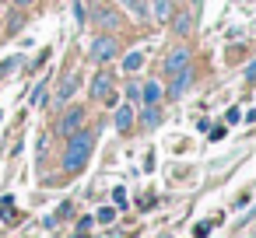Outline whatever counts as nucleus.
Returning <instances> with one entry per match:
<instances>
[{
  "mask_svg": "<svg viewBox=\"0 0 256 238\" xmlns=\"http://www.w3.org/2000/svg\"><path fill=\"white\" fill-rule=\"evenodd\" d=\"M92 151H95V133H88V130L67 133V144H64V172L67 175H78L88 165Z\"/></svg>",
  "mask_w": 256,
  "mask_h": 238,
  "instance_id": "nucleus-1",
  "label": "nucleus"
},
{
  "mask_svg": "<svg viewBox=\"0 0 256 238\" xmlns=\"http://www.w3.org/2000/svg\"><path fill=\"white\" fill-rule=\"evenodd\" d=\"M88 56H92L95 63H109L112 56H120V42H116L112 35H98V39H92Z\"/></svg>",
  "mask_w": 256,
  "mask_h": 238,
  "instance_id": "nucleus-2",
  "label": "nucleus"
},
{
  "mask_svg": "<svg viewBox=\"0 0 256 238\" xmlns=\"http://www.w3.org/2000/svg\"><path fill=\"white\" fill-rule=\"evenodd\" d=\"M92 25H98V28H106V32H116V28L123 25V18H120V11H112L109 4H95V7H92Z\"/></svg>",
  "mask_w": 256,
  "mask_h": 238,
  "instance_id": "nucleus-3",
  "label": "nucleus"
},
{
  "mask_svg": "<svg viewBox=\"0 0 256 238\" xmlns=\"http://www.w3.org/2000/svg\"><path fill=\"white\" fill-rule=\"evenodd\" d=\"M112 88H116V77H112V74H106V70H102V74H95V77H92V84H88V91H92V98H95V102H109V98H112Z\"/></svg>",
  "mask_w": 256,
  "mask_h": 238,
  "instance_id": "nucleus-4",
  "label": "nucleus"
},
{
  "mask_svg": "<svg viewBox=\"0 0 256 238\" xmlns=\"http://www.w3.org/2000/svg\"><path fill=\"white\" fill-rule=\"evenodd\" d=\"M190 88H193V70H190V63H186V67L172 70V84H168V95H172V98H182V95H186Z\"/></svg>",
  "mask_w": 256,
  "mask_h": 238,
  "instance_id": "nucleus-5",
  "label": "nucleus"
},
{
  "mask_svg": "<svg viewBox=\"0 0 256 238\" xmlns=\"http://www.w3.org/2000/svg\"><path fill=\"white\" fill-rule=\"evenodd\" d=\"M84 116H88V112H84L81 105H74V109H67V116H64V119L56 123V133H60V137H67V133H74V130H81V123H84Z\"/></svg>",
  "mask_w": 256,
  "mask_h": 238,
  "instance_id": "nucleus-6",
  "label": "nucleus"
},
{
  "mask_svg": "<svg viewBox=\"0 0 256 238\" xmlns=\"http://www.w3.org/2000/svg\"><path fill=\"white\" fill-rule=\"evenodd\" d=\"M190 63V49H182V46H176L168 56H165V70L172 74V70H179V67H186Z\"/></svg>",
  "mask_w": 256,
  "mask_h": 238,
  "instance_id": "nucleus-7",
  "label": "nucleus"
},
{
  "mask_svg": "<svg viewBox=\"0 0 256 238\" xmlns=\"http://www.w3.org/2000/svg\"><path fill=\"white\" fill-rule=\"evenodd\" d=\"M112 123H116L120 133H130V126H134V109H130V105H120L116 116H112Z\"/></svg>",
  "mask_w": 256,
  "mask_h": 238,
  "instance_id": "nucleus-8",
  "label": "nucleus"
},
{
  "mask_svg": "<svg viewBox=\"0 0 256 238\" xmlns=\"http://www.w3.org/2000/svg\"><path fill=\"white\" fill-rule=\"evenodd\" d=\"M162 95H165V91H162V84H158V81H148V84L140 88L144 105H158V102H162Z\"/></svg>",
  "mask_w": 256,
  "mask_h": 238,
  "instance_id": "nucleus-9",
  "label": "nucleus"
},
{
  "mask_svg": "<svg viewBox=\"0 0 256 238\" xmlns=\"http://www.w3.org/2000/svg\"><path fill=\"white\" fill-rule=\"evenodd\" d=\"M168 25L179 32V35H190L193 32V14H186V11H179L176 18H168Z\"/></svg>",
  "mask_w": 256,
  "mask_h": 238,
  "instance_id": "nucleus-10",
  "label": "nucleus"
},
{
  "mask_svg": "<svg viewBox=\"0 0 256 238\" xmlns=\"http://www.w3.org/2000/svg\"><path fill=\"white\" fill-rule=\"evenodd\" d=\"M78 88H81V77H70L67 84H60V91H56V105H64V102H67Z\"/></svg>",
  "mask_w": 256,
  "mask_h": 238,
  "instance_id": "nucleus-11",
  "label": "nucleus"
},
{
  "mask_svg": "<svg viewBox=\"0 0 256 238\" xmlns=\"http://www.w3.org/2000/svg\"><path fill=\"white\" fill-rule=\"evenodd\" d=\"M140 123H144V126H158V123H162V109H158V105H144V109H140Z\"/></svg>",
  "mask_w": 256,
  "mask_h": 238,
  "instance_id": "nucleus-12",
  "label": "nucleus"
},
{
  "mask_svg": "<svg viewBox=\"0 0 256 238\" xmlns=\"http://www.w3.org/2000/svg\"><path fill=\"white\" fill-rule=\"evenodd\" d=\"M154 18H158L162 25H168V18H172V0H154Z\"/></svg>",
  "mask_w": 256,
  "mask_h": 238,
  "instance_id": "nucleus-13",
  "label": "nucleus"
},
{
  "mask_svg": "<svg viewBox=\"0 0 256 238\" xmlns=\"http://www.w3.org/2000/svg\"><path fill=\"white\" fill-rule=\"evenodd\" d=\"M123 67H126V70H140V67H144V53H140V49L130 53V56L123 60Z\"/></svg>",
  "mask_w": 256,
  "mask_h": 238,
  "instance_id": "nucleus-14",
  "label": "nucleus"
},
{
  "mask_svg": "<svg viewBox=\"0 0 256 238\" xmlns=\"http://www.w3.org/2000/svg\"><path fill=\"white\" fill-rule=\"evenodd\" d=\"M22 25H25V18H22V14L14 11V14L8 18V35H18V32H22Z\"/></svg>",
  "mask_w": 256,
  "mask_h": 238,
  "instance_id": "nucleus-15",
  "label": "nucleus"
},
{
  "mask_svg": "<svg viewBox=\"0 0 256 238\" xmlns=\"http://www.w3.org/2000/svg\"><path fill=\"white\" fill-rule=\"evenodd\" d=\"M120 4H126L137 18H148V7H144V0H120Z\"/></svg>",
  "mask_w": 256,
  "mask_h": 238,
  "instance_id": "nucleus-16",
  "label": "nucleus"
},
{
  "mask_svg": "<svg viewBox=\"0 0 256 238\" xmlns=\"http://www.w3.org/2000/svg\"><path fill=\"white\" fill-rule=\"evenodd\" d=\"M112 207L126 210V189H123V186H116V189H112Z\"/></svg>",
  "mask_w": 256,
  "mask_h": 238,
  "instance_id": "nucleus-17",
  "label": "nucleus"
},
{
  "mask_svg": "<svg viewBox=\"0 0 256 238\" xmlns=\"http://www.w3.org/2000/svg\"><path fill=\"white\" fill-rule=\"evenodd\" d=\"M42 102H46V81H39L32 91V105H42Z\"/></svg>",
  "mask_w": 256,
  "mask_h": 238,
  "instance_id": "nucleus-18",
  "label": "nucleus"
},
{
  "mask_svg": "<svg viewBox=\"0 0 256 238\" xmlns=\"http://www.w3.org/2000/svg\"><path fill=\"white\" fill-rule=\"evenodd\" d=\"M74 18H78V25H88V11H84V4H81V0L74 4Z\"/></svg>",
  "mask_w": 256,
  "mask_h": 238,
  "instance_id": "nucleus-19",
  "label": "nucleus"
},
{
  "mask_svg": "<svg viewBox=\"0 0 256 238\" xmlns=\"http://www.w3.org/2000/svg\"><path fill=\"white\" fill-rule=\"evenodd\" d=\"M112 217H116V207H102V210H98V217H95V221H102V224H109V221H112Z\"/></svg>",
  "mask_w": 256,
  "mask_h": 238,
  "instance_id": "nucleus-20",
  "label": "nucleus"
},
{
  "mask_svg": "<svg viewBox=\"0 0 256 238\" xmlns=\"http://www.w3.org/2000/svg\"><path fill=\"white\" fill-rule=\"evenodd\" d=\"M92 224H95V221H92V214H88V217H81V221L74 224V231H78V235H84V231H88Z\"/></svg>",
  "mask_w": 256,
  "mask_h": 238,
  "instance_id": "nucleus-21",
  "label": "nucleus"
},
{
  "mask_svg": "<svg viewBox=\"0 0 256 238\" xmlns=\"http://www.w3.org/2000/svg\"><path fill=\"white\" fill-rule=\"evenodd\" d=\"M0 217H4V221H8V217H14V203H11V200L0 203Z\"/></svg>",
  "mask_w": 256,
  "mask_h": 238,
  "instance_id": "nucleus-22",
  "label": "nucleus"
},
{
  "mask_svg": "<svg viewBox=\"0 0 256 238\" xmlns=\"http://www.w3.org/2000/svg\"><path fill=\"white\" fill-rule=\"evenodd\" d=\"M238 119H242V112H238V109H228V112H224V123H228V126H232V123H238Z\"/></svg>",
  "mask_w": 256,
  "mask_h": 238,
  "instance_id": "nucleus-23",
  "label": "nucleus"
},
{
  "mask_svg": "<svg viewBox=\"0 0 256 238\" xmlns=\"http://www.w3.org/2000/svg\"><path fill=\"white\" fill-rule=\"evenodd\" d=\"M70 214H74V207H70V203H64V207L56 210V221H64V217H70Z\"/></svg>",
  "mask_w": 256,
  "mask_h": 238,
  "instance_id": "nucleus-24",
  "label": "nucleus"
},
{
  "mask_svg": "<svg viewBox=\"0 0 256 238\" xmlns=\"http://www.w3.org/2000/svg\"><path fill=\"white\" fill-rule=\"evenodd\" d=\"M210 140H224V126H214L210 130Z\"/></svg>",
  "mask_w": 256,
  "mask_h": 238,
  "instance_id": "nucleus-25",
  "label": "nucleus"
},
{
  "mask_svg": "<svg viewBox=\"0 0 256 238\" xmlns=\"http://www.w3.org/2000/svg\"><path fill=\"white\" fill-rule=\"evenodd\" d=\"M11 4H14V7L22 11V7H32V4H36V0H11Z\"/></svg>",
  "mask_w": 256,
  "mask_h": 238,
  "instance_id": "nucleus-26",
  "label": "nucleus"
},
{
  "mask_svg": "<svg viewBox=\"0 0 256 238\" xmlns=\"http://www.w3.org/2000/svg\"><path fill=\"white\" fill-rule=\"evenodd\" d=\"M193 4H200V0H193Z\"/></svg>",
  "mask_w": 256,
  "mask_h": 238,
  "instance_id": "nucleus-27",
  "label": "nucleus"
}]
</instances>
